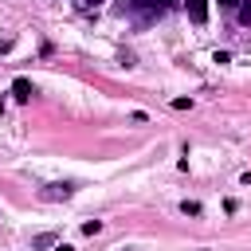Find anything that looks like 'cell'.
Here are the masks:
<instances>
[{
	"label": "cell",
	"instance_id": "8fae6325",
	"mask_svg": "<svg viewBox=\"0 0 251 251\" xmlns=\"http://www.w3.org/2000/svg\"><path fill=\"white\" fill-rule=\"evenodd\" d=\"M216 4H220L224 12H235V8H239V0H216Z\"/></svg>",
	"mask_w": 251,
	"mask_h": 251
},
{
	"label": "cell",
	"instance_id": "7c38bea8",
	"mask_svg": "<svg viewBox=\"0 0 251 251\" xmlns=\"http://www.w3.org/2000/svg\"><path fill=\"white\" fill-rule=\"evenodd\" d=\"M55 251H75V247L71 243H55Z\"/></svg>",
	"mask_w": 251,
	"mask_h": 251
},
{
	"label": "cell",
	"instance_id": "52a82bcc",
	"mask_svg": "<svg viewBox=\"0 0 251 251\" xmlns=\"http://www.w3.org/2000/svg\"><path fill=\"white\" fill-rule=\"evenodd\" d=\"M239 24L251 27V0H239Z\"/></svg>",
	"mask_w": 251,
	"mask_h": 251
},
{
	"label": "cell",
	"instance_id": "3957f363",
	"mask_svg": "<svg viewBox=\"0 0 251 251\" xmlns=\"http://www.w3.org/2000/svg\"><path fill=\"white\" fill-rule=\"evenodd\" d=\"M188 20L196 27H204L208 24V0H188Z\"/></svg>",
	"mask_w": 251,
	"mask_h": 251
},
{
	"label": "cell",
	"instance_id": "4fadbf2b",
	"mask_svg": "<svg viewBox=\"0 0 251 251\" xmlns=\"http://www.w3.org/2000/svg\"><path fill=\"white\" fill-rule=\"evenodd\" d=\"M0 114H4V98H0Z\"/></svg>",
	"mask_w": 251,
	"mask_h": 251
},
{
	"label": "cell",
	"instance_id": "5b68a950",
	"mask_svg": "<svg viewBox=\"0 0 251 251\" xmlns=\"http://www.w3.org/2000/svg\"><path fill=\"white\" fill-rule=\"evenodd\" d=\"M55 243H59V235H55V231H43V235H35V239H31V247H35V251H43V247H55Z\"/></svg>",
	"mask_w": 251,
	"mask_h": 251
},
{
	"label": "cell",
	"instance_id": "277c9868",
	"mask_svg": "<svg viewBox=\"0 0 251 251\" xmlns=\"http://www.w3.org/2000/svg\"><path fill=\"white\" fill-rule=\"evenodd\" d=\"M31 94H35V86H31L27 78H16V82H12V98H16V102H31Z\"/></svg>",
	"mask_w": 251,
	"mask_h": 251
},
{
	"label": "cell",
	"instance_id": "6da1fadb",
	"mask_svg": "<svg viewBox=\"0 0 251 251\" xmlns=\"http://www.w3.org/2000/svg\"><path fill=\"white\" fill-rule=\"evenodd\" d=\"M173 4H176V0H126V12H129L137 24H153V20H161Z\"/></svg>",
	"mask_w": 251,
	"mask_h": 251
},
{
	"label": "cell",
	"instance_id": "30bf717a",
	"mask_svg": "<svg viewBox=\"0 0 251 251\" xmlns=\"http://www.w3.org/2000/svg\"><path fill=\"white\" fill-rule=\"evenodd\" d=\"M75 4H78V12H90V8H98L102 0H75Z\"/></svg>",
	"mask_w": 251,
	"mask_h": 251
},
{
	"label": "cell",
	"instance_id": "ba28073f",
	"mask_svg": "<svg viewBox=\"0 0 251 251\" xmlns=\"http://www.w3.org/2000/svg\"><path fill=\"white\" fill-rule=\"evenodd\" d=\"M98 231H102V220H86L82 224V235H98Z\"/></svg>",
	"mask_w": 251,
	"mask_h": 251
},
{
	"label": "cell",
	"instance_id": "7a4b0ae2",
	"mask_svg": "<svg viewBox=\"0 0 251 251\" xmlns=\"http://www.w3.org/2000/svg\"><path fill=\"white\" fill-rule=\"evenodd\" d=\"M39 196H43V200H71V196H75V184H71V180H63V184H47Z\"/></svg>",
	"mask_w": 251,
	"mask_h": 251
},
{
	"label": "cell",
	"instance_id": "5bb4252c",
	"mask_svg": "<svg viewBox=\"0 0 251 251\" xmlns=\"http://www.w3.org/2000/svg\"><path fill=\"white\" fill-rule=\"evenodd\" d=\"M122 251H129V247H122Z\"/></svg>",
	"mask_w": 251,
	"mask_h": 251
},
{
	"label": "cell",
	"instance_id": "9c48e42d",
	"mask_svg": "<svg viewBox=\"0 0 251 251\" xmlns=\"http://www.w3.org/2000/svg\"><path fill=\"white\" fill-rule=\"evenodd\" d=\"M173 110H192V98H173Z\"/></svg>",
	"mask_w": 251,
	"mask_h": 251
},
{
	"label": "cell",
	"instance_id": "8992f818",
	"mask_svg": "<svg viewBox=\"0 0 251 251\" xmlns=\"http://www.w3.org/2000/svg\"><path fill=\"white\" fill-rule=\"evenodd\" d=\"M180 212H184V216H200L204 208H200V200H180Z\"/></svg>",
	"mask_w": 251,
	"mask_h": 251
}]
</instances>
